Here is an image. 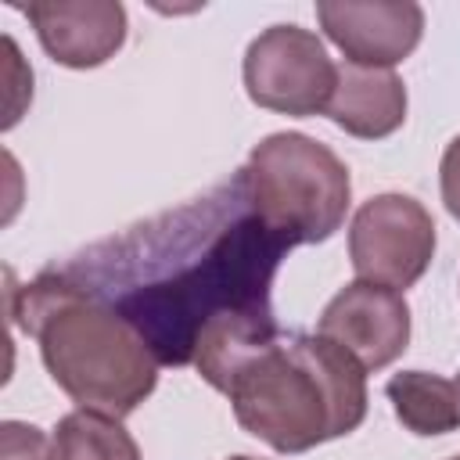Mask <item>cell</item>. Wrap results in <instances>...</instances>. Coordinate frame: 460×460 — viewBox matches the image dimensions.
I'll return each mask as SVG.
<instances>
[{"instance_id":"6da1fadb","label":"cell","mask_w":460,"mask_h":460,"mask_svg":"<svg viewBox=\"0 0 460 460\" xmlns=\"http://www.w3.org/2000/svg\"><path fill=\"white\" fill-rule=\"evenodd\" d=\"M295 244L255 208L244 165L205 194L101 237L50 270L115 313L158 367H194L216 392L280 334L273 277Z\"/></svg>"},{"instance_id":"7a4b0ae2","label":"cell","mask_w":460,"mask_h":460,"mask_svg":"<svg viewBox=\"0 0 460 460\" xmlns=\"http://www.w3.org/2000/svg\"><path fill=\"white\" fill-rule=\"evenodd\" d=\"M237 424L277 453H305L367 417V370L323 334L280 331L255 349L223 392Z\"/></svg>"},{"instance_id":"3957f363","label":"cell","mask_w":460,"mask_h":460,"mask_svg":"<svg viewBox=\"0 0 460 460\" xmlns=\"http://www.w3.org/2000/svg\"><path fill=\"white\" fill-rule=\"evenodd\" d=\"M7 313L40 341L50 381L79 402V410L122 420L155 392L158 359L137 331L104 305L83 298L50 266L25 288H14L7 273Z\"/></svg>"},{"instance_id":"277c9868","label":"cell","mask_w":460,"mask_h":460,"mask_svg":"<svg viewBox=\"0 0 460 460\" xmlns=\"http://www.w3.org/2000/svg\"><path fill=\"white\" fill-rule=\"evenodd\" d=\"M259 216L298 244H320L341 230L352 205L349 165L305 133H270L244 162Z\"/></svg>"},{"instance_id":"5b68a950","label":"cell","mask_w":460,"mask_h":460,"mask_svg":"<svg viewBox=\"0 0 460 460\" xmlns=\"http://www.w3.org/2000/svg\"><path fill=\"white\" fill-rule=\"evenodd\" d=\"M241 75L252 104L295 119L323 115L338 86V65L323 40L291 22L270 25L248 43Z\"/></svg>"},{"instance_id":"8992f818","label":"cell","mask_w":460,"mask_h":460,"mask_svg":"<svg viewBox=\"0 0 460 460\" xmlns=\"http://www.w3.org/2000/svg\"><path fill=\"white\" fill-rule=\"evenodd\" d=\"M435 219L410 194H377L363 201L349 226V262L356 280L406 291L435 259Z\"/></svg>"},{"instance_id":"52a82bcc","label":"cell","mask_w":460,"mask_h":460,"mask_svg":"<svg viewBox=\"0 0 460 460\" xmlns=\"http://www.w3.org/2000/svg\"><path fill=\"white\" fill-rule=\"evenodd\" d=\"M316 22L345 61L359 68H392L424 36V7L413 0H320Z\"/></svg>"},{"instance_id":"ba28073f","label":"cell","mask_w":460,"mask_h":460,"mask_svg":"<svg viewBox=\"0 0 460 460\" xmlns=\"http://www.w3.org/2000/svg\"><path fill=\"white\" fill-rule=\"evenodd\" d=\"M316 334L356 356L363 370H381L410 345V305L399 291L352 280L323 305Z\"/></svg>"},{"instance_id":"9c48e42d","label":"cell","mask_w":460,"mask_h":460,"mask_svg":"<svg viewBox=\"0 0 460 460\" xmlns=\"http://www.w3.org/2000/svg\"><path fill=\"white\" fill-rule=\"evenodd\" d=\"M18 11L65 68H97L126 43V7L119 0H32Z\"/></svg>"},{"instance_id":"30bf717a","label":"cell","mask_w":460,"mask_h":460,"mask_svg":"<svg viewBox=\"0 0 460 460\" xmlns=\"http://www.w3.org/2000/svg\"><path fill=\"white\" fill-rule=\"evenodd\" d=\"M323 115L359 140L392 137L406 122V86L392 68H359L345 61Z\"/></svg>"},{"instance_id":"8fae6325","label":"cell","mask_w":460,"mask_h":460,"mask_svg":"<svg viewBox=\"0 0 460 460\" xmlns=\"http://www.w3.org/2000/svg\"><path fill=\"white\" fill-rule=\"evenodd\" d=\"M385 395L399 417V424L420 438L449 435L460 428V392L456 381L428 374V370H402L388 377Z\"/></svg>"},{"instance_id":"7c38bea8","label":"cell","mask_w":460,"mask_h":460,"mask_svg":"<svg viewBox=\"0 0 460 460\" xmlns=\"http://www.w3.org/2000/svg\"><path fill=\"white\" fill-rule=\"evenodd\" d=\"M58 460H140L133 435L119 417L97 410H72L54 428Z\"/></svg>"},{"instance_id":"4fadbf2b","label":"cell","mask_w":460,"mask_h":460,"mask_svg":"<svg viewBox=\"0 0 460 460\" xmlns=\"http://www.w3.org/2000/svg\"><path fill=\"white\" fill-rule=\"evenodd\" d=\"M0 460H58L54 438L25 420L0 424Z\"/></svg>"},{"instance_id":"5bb4252c","label":"cell","mask_w":460,"mask_h":460,"mask_svg":"<svg viewBox=\"0 0 460 460\" xmlns=\"http://www.w3.org/2000/svg\"><path fill=\"white\" fill-rule=\"evenodd\" d=\"M438 187H442V205L446 212L460 223V137H453L442 151V165H438Z\"/></svg>"},{"instance_id":"9a60e30c","label":"cell","mask_w":460,"mask_h":460,"mask_svg":"<svg viewBox=\"0 0 460 460\" xmlns=\"http://www.w3.org/2000/svg\"><path fill=\"white\" fill-rule=\"evenodd\" d=\"M230 460H255V456H230Z\"/></svg>"},{"instance_id":"2e32d148","label":"cell","mask_w":460,"mask_h":460,"mask_svg":"<svg viewBox=\"0 0 460 460\" xmlns=\"http://www.w3.org/2000/svg\"><path fill=\"white\" fill-rule=\"evenodd\" d=\"M456 392H460V377H456Z\"/></svg>"},{"instance_id":"e0dca14e","label":"cell","mask_w":460,"mask_h":460,"mask_svg":"<svg viewBox=\"0 0 460 460\" xmlns=\"http://www.w3.org/2000/svg\"><path fill=\"white\" fill-rule=\"evenodd\" d=\"M449 460H460V456H449Z\"/></svg>"}]
</instances>
